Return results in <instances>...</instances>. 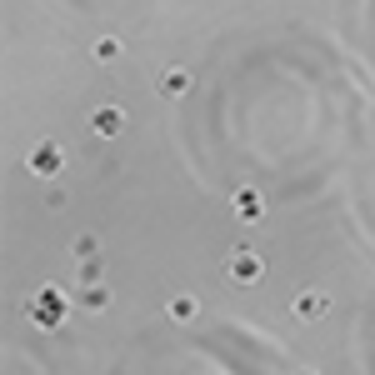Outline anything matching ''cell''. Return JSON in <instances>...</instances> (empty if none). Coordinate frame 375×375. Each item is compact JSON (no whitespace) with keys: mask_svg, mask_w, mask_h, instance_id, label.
Listing matches in <instances>:
<instances>
[{"mask_svg":"<svg viewBox=\"0 0 375 375\" xmlns=\"http://www.w3.org/2000/svg\"><path fill=\"white\" fill-rule=\"evenodd\" d=\"M235 211L240 215H260V195H235Z\"/></svg>","mask_w":375,"mask_h":375,"instance_id":"277c9868","label":"cell"},{"mask_svg":"<svg viewBox=\"0 0 375 375\" xmlns=\"http://www.w3.org/2000/svg\"><path fill=\"white\" fill-rule=\"evenodd\" d=\"M296 310H300L305 320H316L320 310H325V300H320V296H300V305H296Z\"/></svg>","mask_w":375,"mask_h":375,"instance_id":"3957f363","label":"cell"},{"mask_svg":"<svg viewBox=\"0 0 375 375\" xmlns=\"http://www.w3.org/2000/svg\"><path fill=\"white\" fill-rule=\"evenodd\" d=\"M191 316H195V300L180 296V300H175V320H191Z\"/></svg>","mask_w":375,"mask_h":375,"instance_id":"5b68a950","label":"cell"},{"mask_svg":"<svg viewBox=\"0 0 375 375\" xmlns=\"http://www.w3.org/2000/svg\"><path fill=\"white\" fill-rule=\"evenodd\" d=\"M231 276L235 280H260V256L256 250H235L231 256Z\"/></svg>","mask_w":375,"mask_h":375,"instance_id":"6da1fadb","label":"cell"},{"mask_svg":"<svg viewBox=\"0 0 375 375\" xmlns=\"http://www.w3.org/2000/svg\"><path fill=\"white\" fill-rule=\"evenodd\" d=\"M30 305H35V320H46V325H55V320H60V290H40Z\"/></svg>","mask_w":375,"mask_h":375,"instance_id":"7a4b0ae2","label":"cell"}]
</instances>
